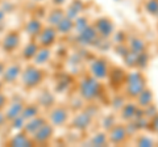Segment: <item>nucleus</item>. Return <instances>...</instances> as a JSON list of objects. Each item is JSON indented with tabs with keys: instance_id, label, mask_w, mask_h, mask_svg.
<instances>
[{
	"instance_id": "obj_37",
	"label": "nucleus",
	"mask_w": 158,
	"mask_h": 147,
	"mask_svg": "<svg viewBox=\"0 0 158 147\" xmlns=\"http://www.w3.org/2000/svg\"><path fill=\"white\" fill-rule=\"evenodd\" d=\"M7 16H8V13L4 11V9L0 7V26L3 25L4 22H6V20H7Z\"/></svg>"
},
{
	"instance_id": "obj_28",
	"label": "nucleus",
	"mask_w": 158,
	"mask_h": 147,
	"mask_svg": "<svg viewBox=\"0 0 158 147\" xmlns=\"http://www.w3.org/2000/svg\"><path fill=\"white\" fill-rule=\"evenodd\" d=\"M88 145L91 146H107L110 145V141H108V135L107 131H98V133L92 134L88 139Z\"/></svg>"
},
{
	"instance_id": "obj_15",
	"label": "nucleus",
	"mask_w": 158,
	"mask_h": 147,
	"mask_svg": "<svg viewBox=\"0 0 158 147\" xmlns=\"http://www.w3.org/2000/svg\"><path fill=\"white\" fill-rule=\"evenodd\" d=\"M44 25H45V24L42 22V20L40 17H37V16L29 17L28 20L24 22L23 30L27 34V37L29 38V40H36L37 36L40 34V32L42 30Z\"/></svg>"
},
{
	"instance_id": "obj_16",
	"label": "nucleus",
	"mask_w": 158,
	"mask_h": 147,
	"mask_svg": "<svg viewBox=\"0 0 158 147\" xmlns=\"http://www.w3.org/2000/svg\"><path fill=\"white\" fill-rule=\"evenodd\" d=\"M138 110H140V106L136 104L135 100H127L125 104L121 106V109L117 112L118 118H120L123 122H129L136 117Z\"/></svg>"
},
{
	"instance_id": "obj_33",
	"label": "nucleus",
	"mask_w": 158,
	"mask_h": 147,
	"mask_svg": "<svg viewBox=\"0 0 158 147\" xmlns=\"http://www.w3.org/2000/svg\"><path fill=\"white\" fill-rule=\"evenodd\" d=\"M116 122H117V118H116L115 116H111V114L106 116L104 118H103V121H102V124H103V130L108 131L113 125L116 124Z\"/></svg>"
},
{
	"instance_id": "obj_14",
	"label": "nucleus",
	"mask_w": 158,
	"mask_h": 147,
	"mask_svg": "<svg viewBox=\"0 0 158 147\" xmlns=\"http://www.w3.org/2000/svg\"><path fill=\"white\" fill-rule=\"evenodd\" d=\"M25 104H27V101L20 96H16V97H13V99L9 100L7 106H6V109H4L7 121L9 122V121H12L15 118H17L19 116H21V112L24 109V106H25Z\"/></svg>"
},
{
	"instance_id": "obj_13",
	"label": "nucleus",
	"mask_w": 158,
	"mask_h": 147,
	"mask_svg": "<svg viewBox=\"0 0 158 147\" xmlns=\"http://www.w3.org/2000/svg\"><path fill=\"white\" fill-rule=\"evenodd\" d=\"M99 38L100 37L98 36L95 28L92 26V22L85 29V30L75 34V41L81 46H85V47H94L96 45V42L99 41Z\"/></svg>"
},
{
	"instance_id": "obj_36",
	"label": "nucleus",
	"mask_w": 158,
	"mask_h": 147,
	"mask_svg": "<svg viewBox=\"0 0 158 147\" xmlns=\"http://www.w3.org/2000/svg\"><path fill=\"white\" fill-rule=\"evenodd\" d=\"M6 125H8V121H7V117L4 110H0V129H3Z\"/></svg>"
},
{
	"instance_id": "obj_1",
	"label": "nucleus",
	"mask_w": 158,
	"mask_h": 147,
	"mask_svg": "<svg viewBox=\"0 0 158 147\" xmlns=\"http://www.w3.org/2000/svg\"><path fill=\"white\" fill-rule=\"evenodd\" d=\"M78 96L85 102H95L104 95V87L100 80L95 79L90 74H85L77 83Z\"/></svg>"
},
{
	"instance_id": "obj_38",
	"label": "nucleus",
	"mask_w": 158,
	"mask_h": 147,
	"mask_svg": "<svg viewBox=\"0 0 158 147\" xmlns=\"http://www.w3.org/2000/svg\"><path fill=\"white\" fill-rule=\"evenodd\" d=\"M53 7H63L67 3V0H50Z\"/></svg>"
},
{
	"instance_id": "obj_11",
	"label": "nucleus",
	"mask_w": 158,
	"mask_h": 147,
	"mask_svg": "<svg viewBox=\"0 0 158 147\" xmlns=\"http://www.w3.org/2000/svg\"><path fill=\"white\" fill-rule=\"evenodd\" d=\"M23 65L20 62H9L7 63L6 68H4V72L0 79L3 80V83L6 85H15L16 83L20 80V76H21V71H23Z\"/></svg>"
},
{
	"instance_id": "obj_34",
	"label": "nucleus",
	"mask_w": 158,
	"mask_h": 147,
	"mask_svg": "<svg viewBox=\"0 0 158 147\" xmlns=\"http://www.w3.org/2000/svg\"><path fill=\"white\" fill-rule=\"evenodd\" d=\"M146 130L150 131V133H154V134L158 133V113L154 117H152V118L148 120Z\"/></svg>"
},
{
	"instance_id": "obj_35",
	"label": "nucleus",
	"mask_w": 158,
	"mask_h": 147,
	"mask_svg": "<svg viewBox=\"0 0 158 147\" xmlns=\"http://www.w3.org/2000/svg\"><path fill=\"white\" fill-rule=\"evenodd\" d=\"M8 101H9V99L7 97V95L4 93V92H0V110H4V109H6Z\"/></svg>"
},
{
	"instance_id": "obj_3",
	"label": "nucleus",
	"mask_w": 158,
	"mask_h": 147,
	"mask_svg": "<svg viewBox=\"0 0 158 147\" xmlns=\"http://www.w3.org/2000/svg\"><path fill=\"white\" fill-rule=\"evenodd\" d=\"M46 77V72L42 67L34 65L32 62H27V65L23 67L21 76H20V85L25 91H34L41 87Z\"/></svg>"
},
{
	"instance_id": "obj_18",
	"label": "nucleus",
	"mask_w": 158,
	"mask_h": 147,
	"mask_svg": "<svg viewBox=\"0 0 158 147\" xmlns=\"http://www.w3.org/2000/svg\"><path fill=\"white\" fill-rule=\"evenodd\" d=\"M38 49H40V45L37 43V41L28 38V41L20 47V57H21V59L24 62H32Z\"/></svg>"
},
{
	"instance_id": "obj_12",
	"label": "nucleus",
	"mask_w": 158,
	"mask_h": 147,
	"mask_svg": "<svg viewBox=\"0 0 158 147\" xmlns=\"http://www.w3.org/2000/svg\"><path fill=\"white\" fill-rule=\"evenodd\" d=\"M58 38H59V34L57 32V29L45 24L42 30L37 36L36 41L41 47H53L58 42Z\"/></svg>"
},
{
	"instance_id": "obj_7",
	"label": "nucleus",
	"mask_w": 158,
	"mask_h": 147,
	"mask_svg": "<svg viewBox=\"0 0 158 147\" xmlns=\"http://www.w3.org/2000/svg\"><path fill=\"white\" fill-rule=\"evenodd\" d=\"M94 117H95V114H92L90 110L79 109L74 114H71L69 126L77 131H86L94 124Z\"/></svg>"
},
{
	"instance_id": "obj_39",
	"label": "nucleus",
	"mask_w": 158,
	"mask_h": 147,
	"mask_svg": "<svg viewBox=\"0 0 158 147\" xmlns=\"http://www.w3.org/2000/svg\"><path fill=\"white\" fill-rule=\"evenodd\" d=\"M6 66H7V63H6V62L0 61V77H2V75H3V72H4V68H6Z\"/></svg>"
},
{
	"instance_id": "obj_23",
	"label": "nucleus",
	"mask_w": 158,
	"mask_h": 147,
	"mask_svg": "<svg viewBox=\"0 0 158 147\" xmlns=\"http://www.w3.org/2000/svg\"><path fill=\"white\" fill-rule=\"evenodd\" d=\"M85 9H86V3L83 2V0H70L65 9V12L69 17L77 18L78 16L83 14Z\"/></svg>"
},
{
	"instance_id": "obj_19",
	"label": "nucleus",
	"mask_w": 158,
	"mask_h": 147,
	"mask_svg": "<svg viewBox=\"0 0 158 147\" xmlns=\"http://www.w3.org/2000/svg\"><path fill=\"white\" fill-rule=\"evenodd\" d=\"M65 16H66V12L62 7H52L49 11H46L45 20H46L48 25L56 28L59 24V21H61Z\"/></svg>"
},
{
	"instance_id": "obj_8",
	"label": "nucleus",
	"mask_w": 158,
	"mask_h": 147,
	"mask_svg": "<svg viewBox=\"0 0 158 147\" xmlns=\"http://www.w3.org/2000/svg\"><path fill=\"white\" fill-rule=\"evenodd\" d=\"M92 22V26L95 28V30L98 33V36L100 38H106V40H111L112 36L116 32L115 22L111 17L108 16H99L96 17Z\"/></svg>"
},
{
	"instance_id": "obj_21",
	"label": "nucleus",
	"mask_w": 158,
	"mask_h": 147,
	"mask_svg": "<svg viewBox=\"0 0 158 147\" xmlns=\"http://www.w3.org/2000/svg\"><path fill=\"white\" fill-rule=\"evenodd\" d=\"M46 121H48V118H46L45 114H38V116H36V117H33V118L28 120V121L25 122V125H24L23 130L25 131L28 135L32 137V135L40 129V127H41L44 124H45Z\"/></svg>"
},
{
	"instance_id": "obj_6",
	"label": "nucleus",
	"mask_w": 158,
	"mask_h": 147,
	"mask_svg": "<svg viewBox=\"0 0 158 147\" xmlns=\"http://www.w3.org/2000/svg\"><path fill=\"white\" fill-rule=\"evenodd\" d=\"M21 32L16 30V29H11L3 34L2 37V45H0V50L3 53L12 55L16 51L20 50L23 42H21Z\"/></svg>"
},
{
	"instance_id": "obj_20",
	"label": "nucleus",
	"mask_w": 158,
	"mask_h": 147,
	"mask_svg": "<svg viewBox=\"0 0 158 147\" xmlns=\"http://www.w3.org/2000/svg\"><path fill=\"white\" fill-rule=\"evenodd\" d=\"M127 45L129 47V50L135 54H141L144 51H148L146 41L140 36H128Z\"/></svg>"
},
{
	"instance_id": "obj_25",
	"label": "nucleus",
	"mask_w": 158,
	"mask_h": 147,
	"mask_svg": "<svg viewBox=\"0 0 158 147\" xmlns=\"http://www.w3.org/2000/svg\"><path fill=\"white\" fill-rule=\"evenodd\" d=\"M135 101H136V104L141 108V109H144V108L154 104V95H153V91L150 89L149 87H146L145 89L136 97Z\"/></svg>"
},
{
	"instance_id": "obj_22",
	"label": "nucleus",
	"mask_w": 158,
	"mask_h": 147,
	"mask_svg": "<svg viewBox=\"0 0 158 147\" xmlns=\"http://www.w3.org/2000/svg\"><path fill=\"white\" fill-rule=\"evenodd\" d=\"M52 58H53L52 47H41L40 46L36 55H34V58L32 59V63H34V65H37L40 67H44L45 65H48V63H50Z\"/></svg>"
},
{
	"instance_id": "obj_10",
	"label": "nucleus",
	"mask_w": 158,
	"mask_h": 147,
	"mask_svg": "<svg viewBox=\"0 0 158 147\" xmlns=\"http://www.w3.org/2000/svg\"><path fill=\"white\" fill-rule=\"evenodd\" d=\"M54 133H56V127H54L50 122L46 121L40 129L32 135L34 146H46L50 145L54 138Z\"/></svg>"
},
{
	"instance_id": "obj_27",
	"label": "nucleus",
	"mask_w": 158,
	"mask_h": 147,
	"mask_svg": "<svg viewBox=\"0 0 158 147\" xmlns=\"http://www.w3.org/2000/svg\"><path fill=\"white\" fill-rule=\"evenodd\" d=\"M41 112H42V109L40 108V105L37 102H27L23 112H21V117L25 121H28V120L33 118V117L41 114Z\"/></svg>"
},
{
	"instance_id": "obj_2",
	"label": "nucleus",
	"mask_w": 158,
	"mask_h": 147,
	"mask_svg": "<svg viewBox=\"0 0 158 147\" xmlns=\"http://www.w3.org/2000/svg\"><path fill=\"white\" fill-rule=\"evenodd\" d=\"M148 85V79L142 70H137L133 68L132 71L127 72L124 84H123V95H124L128 100H135L136 97L145 89Z\"/></svg>"
},
{
	"instance_id": "obj_4",
	"label": "nucleus",
	"mask_w": 158,
	"mask_h": 147,
	"mask_svg": "<svg viewBox=\"0 0 158 147\" xmlns=\"http://www.w3.org/2000/svg\"><path fill=\"white\" fill-rule=\"evenodd\" d=\"M71 114L73 113H71V109L69 105L56 104V105H53L50 109H48L46 118L57 129V127H63V126L69 125Z\"/></svg>"
},
{
	"instance_id": "obj_17",
	"label": "nucleus",
	"mask_w": 158,
	"mask_h": 147,
	"mask_svg": "<svg viewBox=\"0 0 158 147\" xmlns=\"http://www.w3.org/2000/svg\"><path fill=\"white\" fill-rule=\"evenodd\" d=\"M8 146H15V147H31L34 146L33 139L31 135H28L24 130L15 131V134L9 137V139L6 142Z\"/></svg>"
},
{
	"instance_id": "obj_24",
	"label": "nucleus",
	"mask_w": 158,
	"mask_h": 147,
	"mask_svg": "<svg viewBox=\"0 0 158 147\" xmlns=\"http://www.w3.org/2000/svg\"><path fill=\"white\" fill-rule=\"evenodd\" d=\"M36 102L40 105V108H41V109H50L53 105L57 104V101H56V95H54L52 91L45 89V91H42L41 93L38 95Z\"/></svg>"
},
{
	"instance_id": "obj_42",
	"label": "nucleus",
	"mask_w": 158,
	"mask_h": 147,
	"mask_svg": "<svg viewBox=\"0 0 158 147\" xmlns=\"http://www.w3.org/2000/svg\"><path fill=\"white\" fill-rule=\"evenodd\" d=\"M0 45H2V37H0Z\"/></svg>"
},
{
	"instance_id": "obj_31",
	"label": "nucleus",
	"mask_w": 158,
	"mask_h": 147,
	"mask_svg": "<svg viewBox=\"0 0 158 147\" xmlns=\"http://www.w3.org/2000/svg\"><path fill=\"white\" fill-rule=\"evenodd\" d=\"M137 146H144V147H150V146H157V141H154L152 137L146 134H138L136 139Z\"/></svg>"
},
{
	"instance_id": "obj_40",
	"label": "nucleus",
	"mask_w": 158,
	"mask_h": 147,
	"mask_svg": "<svg viewBox=\"0 0 158 147\" xmlns=\"http://www.w3.org/2000/svg\"><path fill=\"white\" fill-rule=\"evenodd\" d=\"M4 87H6V84L3 83V80L0 79V92H3V89H4Z\"/></svg>"
},
{
	"instance_id": "obj_29",
	"label": "nucleus",
	"mask_w": 158,
	"mask_h": 147,
	"mask_svg": "<svg viewBox=\"0 0 158 147\" xmlns=\"http://www.w3.org/2000/svg\"><path fill=\"white\" fill-rule=\"evenodd\" d=\"M142 9L149 16L158 18V0H144L142 2Z\"/></svg>"
},
{
	"instance_id": "obj_41",
	"label": "nucleus",
	"mask_w": 158,
	"mask_h": 147,
	"mask_svg": "<svg viewBox=\"0 0 158 147\" xmlns=\"http://www.w3.org/2000/svg\"><path fill=\"white\" fill-rule=\"evenodd\" d=\"M33 2H36V3H44V2H46V0H33Z\"/></svg>"
},
{
	"instance_id": "obj_5",
	"label": "nucleus",
	"mask_w": 158,
	"mask_h": 147,
	"mask_svg": "<svg viewBox=\"0 0 158 147\" xmlns=\"http://www.w3.org/2000/svg\"><path fill=\"white\" fill-rule=\"evenodd\" d=\"M111 63L104 57H94L87 62V72L91 76L100 81H106L108 79L111 71Z\"/></svg>"
},
{
	"instance_id": "obj_26",
	"label": "nucleus",
	"mask_w": 158,
	"mask_h": 147,
	"mask_svg": "<svg viewBox=\"0 0 158 147\" xmlns=\"http://www.w3.org/2000/svg\"><path fill=\"white\" fill-rule=\"evenodd\" d=\"M56 29H57L59 36H62V37H66L69 34H71L74 32V18L69 17L66 14V16L59 21V24L56 26Z\"/></svg>"
},
{
	"instance_id": "obj_44",
	"label": "nucleus",
	"mask_w": 158,
	"mask_h": 147,
	"mask_svg": "<svg viewBox=\"0 0 158 147\" xmlns=\"http://www.w3.org/2000/svg\"><path fill=\"white\" fill-rule=\"evenodd\" d=\"M0 3H2V0H0Z\"/></svg>"
},
{
	"instance_id": "obj_32",
	"label": "nucleus",
	"mask_w": 158,
	"mask_h": 147,
	"mask_svg": "<svg viewBox=\"0 0 158 147\" xmlns=\"http://www.w3.org/2000/svg\"><path fill=\"white\" fill-rule=\"evenodd\" d=\"M25 120L21 116H19L17 118H15V120H12V121H9L8 122V125H9V127L13 130V131H19V130H23V127H24V125H25Z\"/></svg>"
},
{
	"instance_id": "obj_9",
	"label": "nucleus",
	"mask_w": 158,
	"mask_h": 147,
	"mask_svg": "<svg viewBox=\"0 0 158 147\" xmlns=\"http://www.w3.org/2000/svg\"><path fill=\"white\" fill-rule=\"evenodd\" d=\"M107 135H108V141H110V145H125L128 139H129V131L127 129V125L124 122H116L110 130L107 131Z\"/></svg>"
},
{
	"instance_id": "obj_30",
	"label": "nucleus",
	"mask_w": 158,
	"mask_h": 147,
	"mask_svg": "<svg viewBox=\"0 0 158 147\" xmlns=\"http://www.w3.org/2000/svg\"><path fill=\"white\" fill-rule=\"evenodd\" d=\"M91 21L88 20V17L85 16V14H81V16H78L77 18H74V34H78L81 33L82 30H85V29L90 25Z\"/></svg>"
},
{
	"instance_id": "obj_43",
	"label": "nucleus",
	"mask_w": 158,
	"mask_h": 147,
	"mask_svg": "<svg viewBox=\"0 0 158 147\" xmlns=\"http://www.w3.org/2000/svg\"><path fill=\"white\" fill-rule=\"evenodd\" d=\"M157 137H158V133H157Z\"/></svg>"
}]
</instances>
